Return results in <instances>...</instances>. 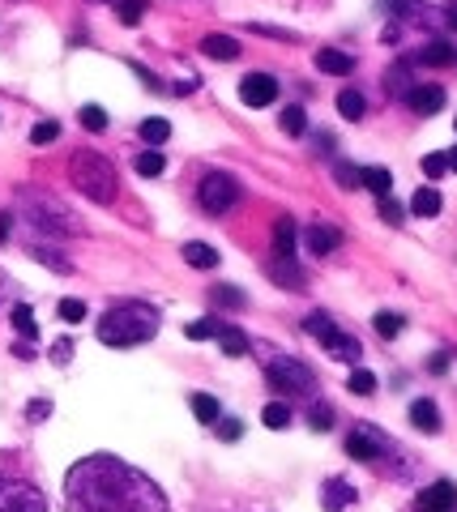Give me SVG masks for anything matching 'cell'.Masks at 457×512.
Listing matches in <instances>:
<instances>
[{
  "label": "cell",
  "mask_w": 457,
  "mask_h": 512,
  "mask_svg": "<svg viewBox=\"0 0 457 512\" xmlns=\"http://www.w3.org/2000/svg\"><path fill=\"white\" fill-rule=\"evenodd\" d=\"M445 18H449V26L457 30V5H449V13H445Z\"/></svg>",
  "instance_id": "cell-50"
},
{
  "label": "cell",
  "mask_w": 457,
  "mask_h": 512,
  "mask_svg": "<svg viewBox=\"0 0 457 512\" xmlns=\"http://www.w3.org/2000/svg\"><path fill=\"white\" fill-rule=\"evenodd\" d=\"M171 137V120L163 116H150V120H141V141L154 150V146H163V141Z\"/></svg>",
  "instance_id": "cell-20"
},
{
  "label": "cell",
  "mask_w": 457,
  "mask_h": 512,
  "mask_svg": "<svg viewBox=\"0 0 457 512\" xmlns=\"http://www.w3.org/2000/svg\"><path fill=\"white\" fill-rule=\"evenodd\" d=\"M415 512H457V487L449 478H440V483H432L415 500Z\"/></svg>",
  "instance_id": "cell-12"
},
{
  "label": "cell",
  "mask_w": 457,
  "mask_h": 512,
  "mask_svg": "<svg viewBox=\"0 0 457 512\" xmlns=\"http://www.w3.org/2000/svg\"><path fill=\"white\" fill-rule=\"evenodd\" d=\"M201 52H206L210 60H235L240 56V43L227 39V35H206L201 39Z\"/></svg>",
  "instance_id": "cell-19"
},
{
  "label": "cell",
  "mask_w": 457,
  "mask_h": 512,
  "mask_svg": "<svg viewBox=\"0 0 457 512\" xmlns=\"http://www.w3.org/2000/svg\"><path fill=\"white\" fill-rule=\"evenodd\" d=\"M77 120H82V128H90V133H103V128H107V111L99 103H86L82 111H77Z\"/></svg>",
  "instance_id": "cell-31"
},
{
  "label": "cell",
  "mask_w": 457,
  "mask_h": 512,
  "mask_svg": "<svg viewBox=\"0 0 457 512\" xmlns=\"http://www.w3.org/2000/svg\"><path fill=\"white\" fill-rule=\"evenodd\" d=\"M411 214H419V218H436V214H440V192H436V188H419V192H415V201H411Z\"/></svg>",
  "instance_id": "cell-25"
},
{
  "label": "cell",
  "mask_w": 457,
  "mask_h": 512,
  "mask_svg": "<svg viewBox=\"0 0 457 512\" xmlns=\"http://www.w3.org/2000/svg\"><path fill=\"white\" fill-rule=\"evenodd\" d=\"M351 504H355V487L346 483V478H329L321 508H325V512H342V508H351Z\"/></svg>",
  "instance_id": "cell-16"
},
{
  "label": "cell",
  "mask_w": 457,
  "mask_h": 512,
  "mask_svg": "<svg viewBox=\"0 0 457 512\" xmlns=\"http://www.w3.org/2000/svg\"><path fill=\"white\" fill-rule=\"evenodd\" d=\"M334 180H338L342 188H359V167H351V163H334Z\"/></svg>",
  "instance_id": "cell-40"
},
{
  "label": "cell",
  "mask_w": 457,
  "mask_h": 512,
  "mask_svg": "<svg viewBox=\"0 0 457 512\" xmlns=\"http://www.w3.org/2000/svg\"><path fill=\"white\" fill-rule=\"evenodd\" d=\"M278 99V82L270 73H248L240 82V103L244 107H270Z\"/></svg>",
  "instance_id": "cell-11"
},
{
  "label": "cell",
  "mask_w": 457,
  "mask_h": 512,
  "mask_svg": "<svg viewBox=\"0 0 457 512\" xmlns=\"http://www.w3.org/2000/svg\"><path fill=\"white\" fill-rule=\"evenodd\" d=\"M218 346H223V355H231V359H240L244 350H248V338L235 325H223V333H218Z\"/></svg>",
  "instance_id": "cell-27"
},
{
  "label": "cell",
  "mask_w": 457,
  "mask_h": 512,
  "mask_svg": "<svg viewBox=\"0 0 457 512\" xmlns=\"http://www.w3.org/2000/svg\"><path fill=\"white\" fill-rule=\"evenodd\" d=\"M304 128H308L304 107H287V111H282V133H287V137H304Z\"/></svg>",
  "instance_id": "cell-34"
},
{
  "label": "cell",
  "mask_w": 457,
  "mask_h": 512,
  "mask_svg": "<svg viewBox=\"0 0 457 512\" xmlns=\"http://www.w3.org/2000/svg\"><path fill=\"white\" fill-rule=\"evenodd\" d=\"M265 274H270L278 286H287V291H299V286H304L299 256H295V218L274 222V261L265 265Z\"/></svg>",
  "instance_id": "cell-6"
},
{
  "label": "cell",
  "mask_w": 457,
  "mask_h": 512,
  "mask_svg": "<svg viewBox=\"0 0 457 512\" xmlns=\"http://www.w3.org/2000/svg\"><path fill=\"white\" fill-rule=\"evenodd\" d=\"M47 414H52V406H47V402H30L26 406V419H47Z\"/></svg>",
  "instance_id": "cell-46"
},
{
  "label": "cell",
  "mask_w": 457,
  "mask_h": 512,
  "mask_svg": "<svg viewBox=\"0 0 457 512\" xmlns=\"http://www.w3.org/2000/svg\"><path fill=\"white\" fill-rule=\"evenodd\" d=\"M445 158H449V171H457V146H453V150H445Z\"/></svg>",
  "instance_id": "cell-48"
},
{
  "label": "cell",
  "mask_w": 457,
  "mask_h": 512,
  "mask_svg": "<svg viewBox=\"0 0 457 512\" xmlns=\"http://www.w3.org/2000/svg\"><path fill=\"white\" fill-rule=\"evenodd\" d=\"M445 171H449V158L445 154H428V158H423V175H428V180H440Z\"/></svg>",
  "instance_id": "cell-39"
},
{
  "label": "cell",
  "mask_w": 457,
  "mask_h": 512,
  "mask_svg": "<svg viewBox=\"0 0 457 512\" xmlns=\"http://www.w3.org/2000/svg\"><path fill=\"white\" fill-rule=\"evenodd\" d=\"M304 333H312V338H317V342L329 350V355L342 359V363H359V355H364L351 333H342L334 320H329V312H312V316H304Z\"/></svg>",
  "instance_id": "cell-7"
},
{
  "label": "cell",
  "mask_w": 457,
  "mask_h": 512,
  "mask_svg": "<svg viewBox=\"0 0 457 512\" xmlns=\"http://www.w3.org/2000/svg\"><path fill=\"white\" fill-rule=\"evenodd\" d=\"M240 436H244V423L240 419H218V440L231 444V440H240Z\"/></svg>",
  "instance_id": "cell-43"
},
{
  "label": "cell",
  "mask_w": 457,
  "mask_h": 512,
  "mask_svg": "<svg viewBox=\"0 0 457 512\" xmlns=\"http://www.w3.org/2000/svg\"><path fill=\"white\" fill-rule=\"evenodd\" d=\"M13 325H18V333H22V338H39L35 308H30V303H13Z\"/></svg>",
  "instance_id": "cell-28"
},
{
  "label": "cell",
  "mask_w": 457,
  "mask_h": 512,
  "mask_svg": "<svg viewBox=\"0 0 457 512\" xmlns=\"http://www.w3.org/2000/svg\"><path fill=\"white\" fill-rule=\"evenodd\" d=\"M184 333H188L193 342H201V338H218V333H223V320H214V316L193 320V325H184Z\"/></svg>",
  "instance_id": "cell-30"
},
{
  "label": "cell",
  "mask_w": 457,
  "mask_h": 512,
  "mask_svg": "<svg viewBox=\"0 0 457 512\" xmlns=\"http://www.w3.org/2000/svg\"><path fill=\"white\" fill-rule=\"evenodd\" d=\"M112 5H116V0H112Z\"/></svg>",
  "instance_id": "cell-51"
},
{
  "label": "cell",
  "mask_w": 457,
  "mask_h": 512,
  "mask_svg": "<svg viewBox=\"0 0 457 512\" xmlns=\"http://www.w3.org/2000/svg\"><path fill=\"white\" fill-rule=\"evenodd\" d=\"M163 316L154 303H141V299H124L116 308H107L103 320H99V342L103 346H116V350H129V346H141L159 333Z\"/></svg>",
  "instance_id": "cell-2"
},
{
  "label": "cell",
  "mask_w": 457,
  "mask_h": 512,
  "mask_svg": "<svg viewBox=\"0 0 457 512\" xmlns=\"http://www.w3.org/2000/svg\"><path fill=\"white\" fill-rule=\"evenodd\" d=\"M116 13H120L124 26H137L141 13H146V0H116Z\"/></svg>",
  "instance_id": "cell-35"
},
{
  "label": "cell",
  "mask_w": 457,
  "mask_h": 512,
  "mask_svg": "<svg viewBox=\"0 0 457 512\" xmlns=\"http://www.w3.org/2000/svg\"><path fill=\"white\" fill-rule=\"evenodd\" d=\"M346 389L359 393V397H368V393H376V376L364 372V367H355V372H351V384H346Z\"/></svg>",
  "instance_id": "cell-37"
},
{
  "label": "cell",
  "mask_w": 457,
  "mask_h": 512,
  "mask_svg": "<svg viewBox=\"0 0 457 512\" xmlns=\"http://www.w3.org/2000/svg\"><path fill=\"white\" fill-rule=\"evenodd\" d=\"M22 214L30 218V227L43 231V235H77L82 231V218H77L69 205H60L56 197H47L43 188H22Z\"/></svg>",
  "instance_id": "cell-4"
},
{
  "label": "cell",
  "mask_w": 457,
  "mask_h": 512,
  "mask_svg": "<svg viewBox=\"0 0 457 512\" xmlns=\"http://www.w3.org/2000/svg\"><path fill=\"white\" fill-rule=\"evenodd\" d=\"M30 252H35V256H39V261H43L47 269H56V274H69V269H73V265L65 261V256L56 252V248H47V244H35V239H30Z\"/></svg>",
  "instance_id": "cell-29"
},
{
  "label": "cell",
  "mask_w": 457,
  "mask_h": 512,
  "mask_svg": "<svg viewBox=\"0 0 457 512\" xmlns=\"http://www.w3.org/2000/svg\"><path fill=\"white\" fill-rule=\"evenodd\" d=\"M406 103H411V111H419V116H436V111L445 107V86L415 82V90L406 94Z\"/></svg>",
  "instance_id": "cell-13"
},
{
  "label": "cell",
  "mask_w": 457,
  "mask_h": 512,
  "mask_svg": "<svg viewBox=\"0 0 457 512\" xmlns=\"http://www.w3.org/2000/svg\"><path fill=\"white\" fill-rule=\"evenodd\" d=\"M261 419H265V427H274V431H282V427H287V423H291V406H287V402H270V406H265V410H261Z\"/></svg>",
  "instance_id": "cell-32"
},
{
  "label": "cell",
  "mask_w": 457,
  "mask_h": 512,
  "mask_svg": "<svg viewBox=\"0 0 457 512\" xmlns=\"http://www.w3.org/2000/svg\"><path fill=\"white\" fill-rule=\"evenodd\" d=\"M214 299L223 303V308H244V295L235 291V286H214Z\"/></svg>",
  "instance_id": "cell-41"
},
{
  "label": "cell",
  "mask_w": 457,
  "mask_h": 512,
  "mask_svg": "<svg viewBox=\"0 0 457 512\" xmlns=\"http://www.w3.org/2000/svg\"><path fill=\"white\" fill-rule=\"evenodd\" d=\"M381 218H385V222H393V227H398V222L406 218V210H402V205L393 201V197H385V201H381Z\"/></svg>",
  "instance_id": "cell-44"
},
{
  "label": "cell",
  "mask_w": 457,
  "mask_h": 512,
  "mask_svg": "<svg viewBox=\"0 0 457 512\" xmlns=\"http://www.w3.org/2000/svg\"><path fill=\"white\" fill-rule=\"evenodd\" d=\"M342 244V235L334 227H325V222H308V231H304V248L308 256H329Z\"/></svg>",
  "instance_id": "cell-14"
},
{
  "label": "cell",
  "mask_w": 457,
  "mask_h": 512,
  "mask_svg": "<svg viewBox=\"0 0 457 512\" xmlns=\"http://www.w3.org/2000/svg\"><path fill=\"white\" fill-rule=\"evenodd\" d=\"M69 180L82 197L99 201V205H112L116 192H120V180H116V167L107 163L99 150H77L69 158Z\"/></svg>",
  "instance_id": "cell-3"
},
{
  "label": "cell",
  "mask_w": 457,
  "mask_h": 512,
  "mask_svg": "<svg viewBox=\"0 0 457 512\" xmlns=\"http://www.w3.org/2000/svg\"><path fill=\"white\" fill-rule=\"evenodd\" d=\"M9 295H13V278L0 274V299H9Z\"/></svg>",
  "instance_id": "cell-47"
},
{
  "label": "cell",
  "mask_w": 457,
  "mask_h": 512,
  "mask_svg": "<svg viewBox=\"0 0 457 512\" xmlns=\"http://www.w3.org/2000/svg\"><path fill=\"white\" fill-rule=\"evenodd\" d=\"M372 325H376V333H381V338H398L406 320H402L398 312H376V320H372Z\"/></svg>",
  "instance_id": "cell-33"
},
{
  "label": "cell",
  "mask_w": 457,
  "mask_h": 512,
  "mask_svg": "<svg viewBox=\"0 0 457 512\" xmlns=\"http://www.w3.org/2000/svg\"><path fill=\"white\" fill-rule=\"evenodd\" d=\"M60 320H86V303L82 299H60Z\"/></svg>",
  "instance_id": "cell-42"
},
{
  "label": "cell",
  "mask_w": 457,
  "mask_h": 512,
  "mask_svg": "<svg viewBox=\"0 0 457 512\" xmlns=\"http://www.w3.org/2000/svg\"><path fill=\"white\" fill-rule=\"evenodd\" d=\"M338 111H342V120H364V111H368L364 94H359V90H342L338 94Z\"/></svg>",
  "instance_id": "cell-24"
},
{
  "label": "cell",
  "mask_w": 457,
  "mask_h": 512,
  "mask_svg": "<svg viewBox=\"0 0 457 512\" xmlns=\"http://www.w3.org/2000/svg\"><path fill=\"white\" fill-rule=\"evenodd\" d=\"M415 60H419V64H432V69H440V64H453L457 56H453V47H449L445 39H432Z\"/></svg>",
  "instance_id": "cell-21"
},
{
  "label": "cell",
  "mask_w": 457,
  "mask_h": 512,
  "mask_svg": "<svg viewBox=\"0 0 457 512\" xmlns=\"http://www.w3.org/2000/svg\"><path fill=\"white\" fill-rule=\"evenodd\" d=\"M9 239V218H0V244H5Z\"/></svg>",
  "instance_id": "cell-49"
},
{
  "label": "cell",
  "mask_w": 457,
  "mask_h": 512,
  "mask_svg": "<svg viewBox=\"0 0 457 512\" xmlns=\"http://www.w3.org/2000/svg\"><path fill=\"white\" fill-rule=\"evenodd\" d=\"M197 201H201V210L206 214H227L235 201H240V180L227 171H206L201 175V188H197Z\"/></svg>",
  "instance_id": "cell-8"
},
{
  "label": "cell",
  "mask_w": 457,
  "mask_h": 512,
  "mask_svg": "<svg viewBox=\"0 0 457 512\" xmlns=\"http://www.w3.org/2000/svg\"><path fill=\"white\" fill-rule=\"evenodd\" d=\"M317 69L329 73V77H346L355 69V60L346 52H338V47H321V52H317Z\"/></svg>",
  "instance_id": "cell-17"
},
{
  "label": "cell",
  "mask_w": 457,
  "mask_h": 512,
  "mask_svg": "<svg viewBox=\"0 0 457 512\" xmlns=\"http://www.w3.org/2000/svg\"><path fill=\"white\" fill-rule=\"evenodd\" d=\"M133 167H137V175L154 180V175H163V171H167V158H163L159 150H141V154H133Z\"/></svg>",
  "instance_id": "cell-22"
},
{
  "label": "cell",
  "mask_w": 457,
  "mask_h": 512,
  "mask_svg": "<svg viewBox=\"0 0 457 512\" xmlns=\"http://www.w3.org/2000/svg\"><path fill=\"white\" fill-rule=\"evenodd\" d=\"M69 512H171L167 491L112 453H90L65 474Z\"/></svg>",
  "instance_id": "cell-1"
},
{
  "label": "cell",
  "mask_w": 457,
  "mask_h": 512,
  "mask_svg": "<svg viewBox=\"0 0 457 512\" xmlns=\"http://www.w3.org/2000/svg\"><path fill=\"white\" fill-rule=\"evenodd\" d=\"M56 137H60V124L56 120H43V124L30 128V141H35V146H47V141H56Z\"/></svg>",
  "instance_id": "cell-38"
},
{
  "label": "cell",
  "mask_w": 457,
  "mask_h": 512,
  "mask_svg": "<svg viewBox=\"0 0 457 512\" xmlns=\"http://www.w3.org/2000/svg\"><path fill=\"white\" fill-rule=\"evenodd\" d=\"M52 359H56V363H60V367H65V363H69V359H73V342H69V338H60V342H56V346H52Z\"/></svg>",
  "instance_id": "cell-45"
},
{
  "label": "cell",
  "mask_w": 457,
  "mask_h": 512,
  "mask_svg": "<svg viewBox=\"0 0 457 512\" xmlns=\"http://www.w3.org/2000/svg\"><path fill=\"white\" fill-rule=\"evenodd\" d=\"M265 380H270V389L282 397H304V402L317 397V376H312V367L295 355H278V359L265 363Z\"/></svg>",
  "instance_id": "cell-5"
},
{
  "label": "cell",
  "mask_w": 457,
  "mask_h": 512,
  "mask_svg": "<svg viewBox=\"0 0 457 512\" xmlns=\"http://www.w3.org/2000/svg\"><path fill=\"white\" fill-rule=\"evenodd\" d=\"M188 406H193V414H197V423H218V419H223V414H218V402H214V397L210 393H193V397H188Z\"/></svg>",
  "instance_id": "cell-23"
},
{
  "label": "cell",
  "mask_w": 457,
  "mask_h": 512,
  "mask_svg": "<svg viewBox=\"0 0 457 512\" xmlns=\"http://www.w3.org/2000/svg\"><path fill=\"white\" fill-rule=\"evenodd\" d=\"M411 427H419L423 436H436L440 431V410L432 397H419V402H411Z\"/></svg>",
  "instance_id": "cell-15"
},
{
  "label": "cell",
  "mask_w": 457,
  "mask_h": 512,
  "mask_svg": "<svg viewBox=\"0 0 457 512\" xmlns=\"http://www.w3.org/2000/svg\"><path fill=\"white\" fill-rule=\"evenodd\" d=\"M359 188H368V192H376V197H389V188H393V175L385 171V167H359Z\"/></svg>",
  "instance_id": "cell-18"
},
{
  "label": "cell",
  "mask_w": 457,
  "mask_h": 512,
  "mask_svg": "<svg viewBox=\"0 0 457 512\" xmlns=\"http://www.w3.org/2000/svg\"><path fill=\"white\" fill-rule=\"evenodd\" d=\"M346 453H351L355 461H368V466H376L385 453H393V444L372 423H355L351 436H346Z\"/></svg>",
  "instance_id": "cell-10"
},
{
  "label": "cell",
  "mask_w": 457,
  "mask_h": 512,
  "mask_svg": "<svg viewBox=\"0 0 457 512\" xmlns=\"http://www.w3.org/2000/svg\"><path fill=\"white\" fill-rule=\"evenodd\" d=\"M308 427H312V431H329V427H334V410H329L325 402H312V410H308Z\"/></svg>",
  "instance_id": "cell-36"
},
{
  "label": "cell",
  "mask_w": 457,
  "mask_h": 512,
  "mask_svg": "<svg viewBox=\"0 0 457 512\" xmlns=\"http://www.w3.org/2000/svg\"><path fill=\"white\" fill-rule=\"evenodd\" d=\"M0 512H47V495L26 478H0Z\"/></svg>",
  "instance_id": "cell-9"
},
{
  "label": "cell",
  "mask_w": 457,
  "mask_h": 512,
  "mask_svg": "<svg viewBox=\"0 0 457 512\" xmlns=\"http://www.w3.org/2000/svg\"><path fill=\"white\" fill-rule=\"evenodd\" d=\"M184 261L193 269H214L218 265V252L210 244H184Z\"/></svg>",
  "instance_id": "cell-26"
}]
</instances>
